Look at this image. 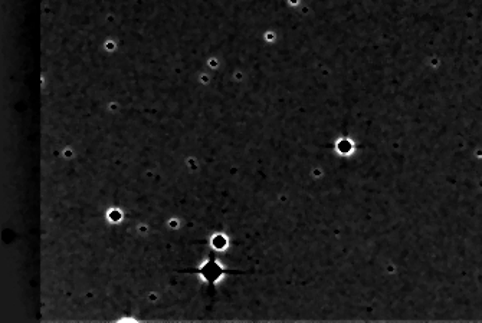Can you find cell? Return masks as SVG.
I'll use <instances>...</instances> for the list:
<instances>
[{"mask_svg": "<svg viewBox=\"0 0 482 323\" xmlns=\"http://www.w3.org/2000/svg\"><path fill=\"white\" fill-rule=\"evenodd\" d=\"M212 244L215 246V249L220 250V249H223V247H225L227 243H226L225 239H222L220 236H216L215 239H213V242H212Z\"/></svg>", "mask_w": 482, "mask_h": 323, "instance_id": "obj_1", "label": "cell"}]
</instances>
